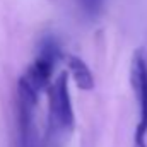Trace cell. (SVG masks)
<instances>
[{
	"label": "cell",
	"instance_id": "1",
	"mask_svg": "<svg viewBox=\"0 0 147 147\" xmlns=\"http://www.w3.org/2000/svg\"><path fill=\"white\" fill-rule=\"evenodd\" d=\"M48 125H46V147H63L74 130V108L70 101L67 72H60L50 84L48 91Z\"/></svg>",
	"mask_w": 147,
	"mask_h": 147
},
{
	"label": "cell",
	"instance_id": "2",
	"mask_svg": "<svg viewBox=\"0 0 147 147\" xmlns=\"http://www.w3.org/2000/svg\"><path fill=\"white\" fill-rule=\"evenodd\" d=\"M130 82L139 101V123L135 128L134 144L135 147H147V57L142 50L134 53Z\"/></svg>",
	"mask_w": 147,
	"mask_h": 147
},
{
	"label": "cell",
	"instance_id": "3",
	"mask_svg": "<svg viewBox=\"0 0 147 147\" xmlns=\"http://www.w3.org/2000/svg\"><path fill=\"white\" fill-rule=\"evenodd\" d=\"M38 94L22 80L17 84V142L16 147H38L34 111Z\"/></svg>",
	"mask_w": 147,
	"mask_h": 147
},
{
	"label": "cell",
	"instance_id": "4",
	"mask_svg": "<svg viewBox=\"0 0 147 147\" xmlns=\"http://www.w3.org/2000/svg\"><path fill=\"white\" fill-rule=\"evenodd\" d=\"M58 58H60L58 43L53 38H46L39 46L36 60L29 65V69L24 72V75L19 80H22L26 86H29L33 91H36L39 94L46 86H50V79H51V74L55 70Z\"/></svg>",
	"mask_w": 147,
	"mask_h": 147
},
{
	"label": "cell",
	"instance_id": "5",
	"mask_svg": "<svg viewBox=\"0 0 147 147\" xmlns=\"http://www.w3.org/2000/svg\"><path fill=\"white\" fill-rule=\"evenodd\" d=\"M69 69H70V74L74 75L75 82L79 84V87H82V89H86V91L92 89V86H94V77H92V74H91L89 67L86 65L84 60H80V58H77V57H70V58H69Z\"/></svg>",
	"mask_w": 147,
	"mask_h": 147
},
{
	"label": "cell",
	"instance_id": "6",
	"mask_svg": "<svg viewBox=\"0 0 147 147\" xmlns=\"http://www.w3.org/2000/svg\"><path fill=\"white\" fill-rule=\"evenodd\" d=\"M80 10L87 17H96L106 5V0H77Z\"/></svg>",
	"mask_w": 147,
	"mask_h": 147
}]
</instances>
